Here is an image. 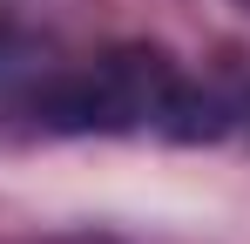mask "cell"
I'll list each match as a JSON object with an SVG mask.
<instances>
[{"label":"cell","mask_w":250,"mask_h":244,"mask_svg":"<svg viewBox=\"0 0 250 244\" xmlns=\"http://www.w3.org/2000/svg\"><path fill=\"white\" fill-rule=\"evenodd\" d=\"M230 116H237V122H250V81H244V88H230Z\"/></svg>","instance_id":"3"},{"label":"cell","mask_w":250,"mask_h":244,"mask_svg":"<svg viewBox=\"0 0 250 244\" xmlns=\"http://www.w3.org/2000/svg\"><path fill=\"white\" fill-rule=\"evenodd\" d=\"M47 61H54V48H47V41L0 27V116H27V95L41 88Z\"/></svg>","instance_id":"2"},{"label":"cell","mask_w":250,"mask_h":244,"mask_svg":"<svg viewBox=\"0 0 250 244\" xmlns=\"http://www.w3.org/2000/svg\"><path fill=\"white\" fill-rule=\"evenodd\" d=\"M47 136H156V143H216L237 129L230 95L183 75L156 48H108V54H54L27 116Z\"/></svg>","instance_id":"1"},{"label":"cell","mask_w":250,"mask_h":244,"mask_svg":"<svg viewBox=\"0 0 250 244\" xmlns=\"http://www.w3.org/2000/svg\"><path fill=\"white\" fill-rule=\"evenodd\" d=\"M244 7H250V0H244Z\"/></svg>","instance_id":"4"}]
</instances>
